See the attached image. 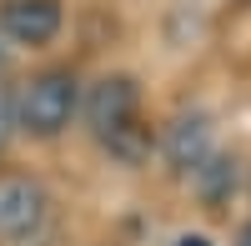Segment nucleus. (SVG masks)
I'll return each instance as SVG.
<instances>
[{
	"mask_svg": "<svg viewBox=\"0 0 251 246\" xmlns=\"http://www.w3.org/2000/svg\"><path fill=\"white\" fill-rule=\"evenodd\" d=\"M80 106V86L71 71H40L25 91H20V111H15V126L30 131L40 141H50L71 126V116Z\"/></svg>",
	"mask_w": 251,
	"mask_h": 246,
	"instance_id": "obj_1",
	"label": "nucleus"
},
{
	"mask_svg": "<svg viewBox=\"0 0 251 246\" xmlns=\"http://www.w3.org/2000/svg\"><path fill=\"white\" fill-rule=\"evenodd\" d=\"M236 246H251V221L241 226V236H236Z\"/></svg>",
	"mask_w": 251,
	"mask_h": 246,
	"instance_id": "obj_10",
	"label": "nucleus"
},
{
	"mask_svg": "<svg viewBox=\"0 0 251 246\" xmlns=\"http://www.w3.org/2000/svg\"><path fill=\"white\" fill-rule=\"evenodd\" d=\"M86 121L100 141H116L121 131L136 126V80L131 75H106L86 100Z\"/></svg>",
	"mask_w": 251,
	"mask_h": 246,
	"instance_id": "obj_3",
	"label": "nucleus"
},
{
	"mask_svg": "<svg viewBox=\"0 0 251 246\" xmlns=\"http://www.w3.org/2000/svg\"><path fill=\"white\" fill-rule=\"evenodd\" d=\"M0 30L15 46H46L60 30V0H5L0 5Z\"/></svg>",
	"mask_w": 251,
	"mask_h": 246,
	"instance_id": "obj_4",
	"label": "nucleus"
},
{
	"mask_svg": "<svg viewBox=\"0 0 251 246\" xmlns=\"http://www.w3.org/2000/svg\"><path fill=\"white\" fill-rule=\"evenodd\" d=\"M46 191L30 176H5L0 181V236L5 241H30L46 226Z\"/></svg>",
	"mask_w": 251,
	"mask_h": 246,
	"instance_id": "obj_2",
	"label": "nucleus"
},
{
	"mask_svg": "<svg viewBox=\"0 0 251 246\" xmlns=\"http://www.w3.org/2000/svg\"><path fill=\"white\" fill-rule=\"evenodd\" d=\"M176 246H211V241H206V236H181Z\"/></svg>",
	"mask_w": 251,
	"mask_h": 246,
	"instance_id": "obj_9",
	"label": "nucleus"
},
{
	"mask_svg": "<svg viewBox=\"0 0 251 246\" xmlns=\"http://www.w3.org/2000/svg\"><path fill=\"white\" fill-rule=\"evenodd\" d=\"M10 66V46H5V30H0V71Z\"/></svg>",
	"mask_w": 251,
	"mask_h": 246,
	"instance_id": "obj_8",
	"label": "nucleus"
},
{
	"mask_svg": "<svg viewBox=\"0 0 251 246\" xmlns=\"http://www.w3.org/2000/svg\"><path fill=\"white\" fill-rule=\"evenodd\" d=\"M166 161H171V171H196L206 156H211V121L206 116H181L171 131L161 141Z\"/></svg>",
	"mask_w": 251,
	"mask_h": 246,
	"instance_id": "obj_5",
	"label": "nucleus"
},
{
	"mask_svg": "<svg viewBox=\"0 0 251 246\" xmlns=\"http://www.w3.org/2000/svg\"><path fill=\"white\" fill-rule=\"evenodd\" d=\"M10 131H15V96L10 86H0V146L10 141Z\"/></svg>",
	"mask_w": 251,
	"mask_h": 246,
	"instance_id": "obj_7",
	"label": "nucleus"
},
{
	"mask_svg": "<svg viewBox=\"0 0 251 246\" xmlns=\"http://www.w3.org/2000/svg\"><path fill=\"white\" fill-rule=\"evenodd\" d=\"M191 176H196V191H201L206 206H226L231 191H236V161H231V156H216V151H211Z\"/></svg>",
	"mask_w": 251,
	"mask_h": 246,
	"instance_id": "obj_6",
	"label": "nucleus"
}]
</instances>
